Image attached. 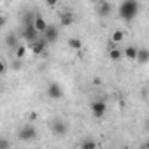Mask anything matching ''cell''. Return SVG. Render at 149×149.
Listing matches in <instances>:
<instances>
[{
	"instance_id": "cell-1",
	"label": "cell",
	"mask_w": 149,
	"mask_h": 149,
	"mask_svg": "<svg viewBox=\"0 0 149 149\" xmlns=\"http://www.w3.org/2000/svg\"><path fill=\"white\" fill-rule=\"evenodd\" d=\"M139 2L137 0H123V2L119 4V7H118V14H119V18L123 19V21H133L135 18H137V14H139Z\"/></svg>"
},
{
	"instance_id": "cell-2",
	"label": "cell",
	"mask_w": 149,
	"mask_h": 149,
	"mask_svg": "<svg viewBox=\"0 0 149 149\" xmlns=\"http://www.w3.org/2000/svg\"><path fill=\"white\" fill-rule=\"evenodd\" d=\"M18 139L23 140V142L35 140V139H37V130H35L32 125H25V126L19 128V132H18Z\"/></svg>"
},
{
	"instance_id": "cell-3",
	"label": "cell",
	"mask_w": 149,
	"mask_h": 149,
	"mask_svg": "<svg viewBox=\"0 0 149 149\" xmlns=\"http://www.w3.org/2000/svg\"><path fill=\"white\" fill-rule=\"evenodd\" d=\"M40 32L35 28V25L33 23H28V25H25V28H23V39L25 40H28V42H35V40H39L40 37Z\"/></svg>"
},
{
	"instance_id": "cell-4",
	"label": "cell",
	"mask_w": 149,
	"mask_h": 149,
	"mask_svg": "<svg viewBox=\"0 0 149 149\" xmlns=\"http://www.w3.org/2000/svg\"><path fill=\"white\" fill-rule=\"evenodd\" d=\"M90 107H91V114H93V118H97V119L104 118L105 112H107V104H105L104 100H95V102H91Z\"/></svg>"
},
{
	"instance_id": "cell-5",
	"label": "cell",
	"mask_w": 149,
	"mask_h": 149,
	"mask_svg": "<svg viewBox=\"0 0 149 149\" xmlns=\"http://www.w3.org/2000/svg\"><path fill=\"white\" fill-rule=\"evenodd\" d=\"M46 95L49 98H53V100H58V98L63 97V90H61V86L58 83H49L47 84V90H46Z\"/></svg>"
},
{
	"instance_id": "cell-6",
	"label": "cell",
	"mask_w": 149,
	"mask_h": 149,
	"mask_svg": "<svg viewBox=\"0 0 149 149\" xmlns=\"http://www.w3.org/2000/svg\"><path fill=\"white\" fill-rule=\"evenodd\" d=\"M51 132L56 135V137H63L67 133V123L63 119H53L51 123Z\"/></svg>"
},
{
	"instance_id": "cell-7",
	"label": "cell",
	"mask_w": 149,
	"mask_h": 149,
	"mask_svg": "<svg viewBox=\"0 0 149 149\" xmlns=\"http://www.w3.org/2000/svg\"><path fill=\"white\" fill-rule=\"evenodd\" d=\"M58 35H60V32H58V28L53 26V25H49V26L46 28V32L42 33V37L46 39L47 44H54V42L58 40Z\"/></svg>"
},
{
	"instance_id": "cell-8",
	"label": "cell",
	"mask_w": 149,
	"mask_h": 149,
	"mask_svg": "<svg viewBox=\"0 0 149 149\" xmlns=\"http://www.w3.org/2000/svg\"><path fill=\"white\" fill-rule=\"evenodd\" d=\"M111 13H112V6L107 2V0H100L97 4V14L100 18H107V16H111Z\"/></svg>"
},
{
	"instance_id": "cell-9",
	"label": "cell",
	"mask_w": 149,
	"mask_h": 149,
	"mask_svg": "<svg viewBox=\"0 0 149 149\" xmlns=\"http://www.w3.org/2000/svg\"><path fill=\"white\" fill-rule=\"evenodd\" d=\"M46 46H47L46 39H44V37H40L39 40L30 42V51H32V54H42V51L46 49Z\"/></svg>"
},
{
	"instance_id": "cell-10",
	"label": "cell",
	"mask_w": 149,
	"mask_h": 149,
	"mask_svg": "<svg viewBox=\"0 0 149 149\" xmlns=\"http://www.w3.org/2000/svg\"><path fill=\"white\" fill-rule=\"evenodd\" d=\"M74 14L70 13V11H65V13H61L60 14V23H61V26H70L72 23H74Z\"/></svg>"
},
{
	"instance_id": "cell-11",
	"label": "cell",
	"mask_w": 149,
	"mask_h": 149,
	"mask_svg": "<svg viewBox=\"0 0 149 149\" xmlns=\"http://www.w3.org/2000/svg\"><path fill=\"white\" fill-rule=\"evenodd\" d=\"M139 65H146V63H149V49H146V47H142V49H139V53H137V60H135Z\"/></svg>"
},
{
	"instance_id": "cell-12",
	"label": "cell",
	"mask_w": 149,
	"mask_h": 149,
	"mask_svg": "<svg viewBox=\"0 0 149 149\" xmlns=\"http://www.w3.org/2000/svg\"><path fill=\"white\" fill-rule=\"evenodd\" d=\"M33 25H35V28L40 32V35H42V33L46 32V28L49 26V25H47V21H46V19H44L40 14H37V16H35V21H33Z\"/></svg>"
},
{
	"instance_id": "cell-13",
	"label": "cell",
	"mask_w": 149,
	"mask_h": 149,
	"mask_svg": "<svg viewBox=\"0 0 149 149\" xmlns=\"http://www.w3.org/2000/svg\"><path fill=\"white\" fill-rule=\"evenodd\" d=\"M68 47L74 49V51H81V49H83L81 39H77V37H70V39H68Z\"/></svg>"
},
{
	"instance_id": "cell-14",
	"label": "cell",
	"mask_w": 149,
	"mask_h": 149,
	"mask_svg": "<svg viewBox=\"0 0 149 149\" xmlns=\"http://www.w3.org/2000/svg\"><path fill=\"white\" fill-rule=\"evenodd\" d=\"M137 53H139V49L133 47V46H128L126 49H123V54H125L128 60H137Z\"/></svg>"
},
{
	"instance_id": "cell-15",
	"label": "cell",
	"mask_w": 149,
	"mask_h": 149,
	"mask_svg": "<svg viewBox=\"0 0 149 149\" xmlns=\"http://www.w3.org/2000/svg\"><path fill=\"white\" fill-rule=\"evenodd\" d=\"M6 44H7V47H11V49H16L19 44H18V37L14 35V33H9L7 37H6Z\"/></svg>"
},
{
	"instance_id": "cell-16",
	"label": "cell",
	"mask_w": 149,
	"mask_h": 149,
	"mask_svg": "<svg viewBox=\"0 0 149 149\" xmlns=\"http://www.w3.org/2000/svg\"><path fill=\"white\" fill-rule=\"evenodd\" d=\"M125 54H123V51L121 49H118V47H112L111 51H109V58L112 60V61H118V60H121Z\"/></svg>"
},
{
	"instance_id": "cell-17",
	"label": "cell",
	"mask_w": 149,
	"mask_h": 149,
	"mask_svg": "<svg viewBox=\"0 0 149 149\" xmlns=\"http://www.w3.org/2000/svg\"><path fill=\"white\" fill-rule=\"evenodd\" d=\"M123 39H125V32L123 30H114L112 35H111V40L112 42H121Z\"/></svg>"
},
{
	"instance_id": "cell-18",
	"label": "cell",
	"mask_w": 149,
	"mask_h": 149,
	"mask_svg": "<svg viewBox=\"0 0 149 149\" xmlns=\"http://www.w3.org/2000/svg\"><path fill=\"white\" fill-rule=\"evenodd\" d=\"M81 147H83V149H97V142H95V140L86 139V140H83V142H81Z\"/></svg>"
},
{
	"instance_id": "cell-19",
	"label": "cell",
	"mask_w": 149,
	"mask_h": 149,
	"mask_svg": "<svg viewBox=\"0 0 149 149\" xmlns=\"http://www.w3.org/2000/svg\"><path fill=\"white\" fill-rule=\"evenodd\" d=\"M14 51H16V58H18V60H21V58L26 54V46H21V44H19Z\"/></svg>"
},
{
	"instance_id": "cell-20",
	"label": "cell",
	"mask_w": 149,
	"mask_h": 149,
	"mask_svg": "<svg viewBox=\"0 0 149 149\" xmlns=\"http://www.w3.org/2000/svg\"><path fill=\"white\" fill-rule=\"evenodd\" d=\"M0 149H9V142L2 139V140H0Z\"/></svg>"
},
{
	"instance_id": "cell-21",
	"label": "cell",
	"mask_w": 149,
	"mask_h": 149,
	"mask_svg": "<svg viewBox=\"0 0 149 149\" xmlns=\"http://www.w3.org/2000/svg\"><path fill=\"white\" fill-rule=\"evenodd\" d=\"M56 4H58V0H46V6L47 7H54Z\"/></svg>"
},
{
	"instance_id": "cell-22",
	"label": "cell",
	"mask_w": 149,
	"mask_h": 149,
	"mask_svg": "<svg viewBox=\"0 0 149 149\" xmlns=\"http://www.w3.org/2000/svg\"><path fill=\"white\" fill-rule=\"evenodd\" d=\"M91 2H93V4H95V6H97V4H98V2H100V0H91Z\"/></svg>"
},
{
	"instance_id": "cell-23",
	"label": "cell",
	"mask_w": 149,
	"mask_h": 149,
	"mask_svg": "<svg viewBox=\"0 0 149 149\" xmlns=\"http://www.w3.org/2000/svg\"><path fill=\"white\" fill-rule=\"evenodd\" d=\"M144 147H147V149H149V142H146V144H144Z\"/></svg>"
}]
</instances>
